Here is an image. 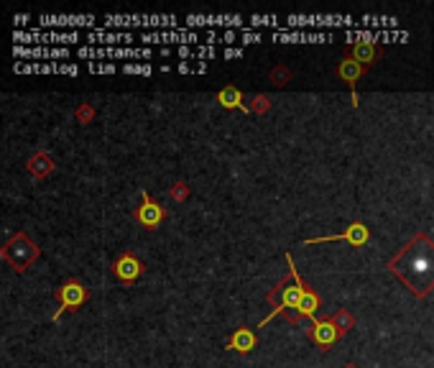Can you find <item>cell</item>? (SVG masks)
Returning <instances> with one entry per match:
<instances>
[{"instance_id": "1", "label": "cell", "mask_w": 434, "mask_h": 368, "mask_svg": "<svg viewBox=\"0 0 434 368\" xmlns=\"http://www.w3.org/2000/svg\"><path fill=\"white\" fill-rule=\"evenodd\" d=\"M388 271L396 274L414 297H426L434 289V241L419 230L388 261Z\"/></svg>"}, {"instance_id": "2", "label": "cell", "mask_w": 434, "mask_h": 368, "mask_svg": "<svg viewBox=\"0 0 434 368\" xmlns=\"http://www.w3.org/2000/svg\"><path fill=\"white\" fill-rule=\"evenodd\" d=\"M287 266H289V276H284L281 282L268 292V304H271V312L266 315V320L258 322V328H266V322H271L276 315H287V312H296L299 307H302V302H304V294H306V286L302 279H299V274H296V266L294 261H291V254H287Z\"/></svg>"}, {"instance_id": "3", "label": "cell", "mask_w": 434, "mask_h": 368, "mask_svg": "<svg viewBox=\"0 0 434 368\" xmlns=\"http://www.w3.org/2000/svg\"><path fill=\"white\" fill-rule=\"evenodd\" d=\"M38 256H41V251H38V245L31 241V238L21 230V233H16V236L8 238V243L3 245V258L8 261L16 271H26L28 266L36 261Z\"/></svg>"}, {"instance_id": "4", "label": "cell", "mask_w": 434, "mask_h": 368, "mask_svg": "<svg viewBox=\"0 0 434 368\" xmlns=\"http://www.w3.org/2000/svg\"><path fill=\"white\" fill-rule=\"evenodd\" d=\"M161 29V31H174L182 29L176 16H105L102 19V29Z\"/></svg>"}, {"instance_id": "5", "label": "cell", "mask_w": 434, "mask_h": 368, "mask_svg": "<svg viewBox=\"0 0 434 368\" xmlns=\"http://www.w3.org/2000/svg\"><path fill=\"white\" fill-rule=\"evenodd\" d=\"M13 41L16 47H23V44H38V47H49V44H74V41H84V36L80 31H16L13 34Z\"/></svg>"}, {"instance_id": "6", "label": "cell", "mask_w": 434, "mask_h": 368, "mask_svg": "<svg viewBox=\"0 0 434 368\" xmlns=\"http://www.w3.org/2000/svg\"><path fill=\"white\" fill-rule=\"evenodd\" d=\"M156 54L148 47H80V59H151Z\"/></svg>"}, {"instance_id": "7", "label": "cell", "mask_w": 434, "mask_h": 368, "mask_svg": "<svg viewBox=\"0 0 434 368\" xmlns=\"http://www.w3.org/2000/svg\"><path fill=\"white\" fill-rule=\"evenodd\" d=\"M90 299V289L77 279H67L59 289H56V302H59V312L54 315V322L62 317V312H77L84 302Z\"/></svg>"}, {"instance_id": "8", "label": "cell", "mask_w": 434, "mask_h": 368, "mask_svg": "<svg viewBox=\"0 0 434 368\" xmlns=\"http://www.w3.org/2000/svg\"><path fill=\"white\" fill-rule=\"evenodd\" d=\"M133 217L146 230H156L167 220V210H164V205H158L156 199H151V195H148L146 189H141V205L133 210Z\"/></svg>"}, {"instance_id": "9", "label": "cell", "mask_w": 434, "mask_h": 368, "mask_svg": "<svg viewBox=\"0 0 434 368\" xmlns=\"http://www.w3.org/2000/svg\"><path fill=\"white\" fill-rule=\"evenodd\" d=\"M204 36H200L197 31L189 29H174V31H151V34H143L141 41L143 44H179V47H192L197 41H202Z\"/></svg>"}, {"instance_id": "10", "label": "cell", "mask_w": 434, "mask_h": 368, "mask_svg": "<svg viewBox=\"0 0 434 368\" xmlns=\"http://www.w3.org/2000/svg\"><path fill=\"white\" fill-rule=\"evenodd\" d=\"M355 19L350 16H289L287 19V31L289 29H306V26H314V29H324V26H352Z\"/></svg>"}, {"instance_id": "11", "label": "cell", "mask_w": 434, "mask_h": 368, "mask_svg": "<svg viewBox=\"0 0 434 368\" xmlns=\"http://www.w3.org/2000/svg\"><path fill=\"white\" fill-rule=\"evenodd\" d=\"M19 75H69L74 77L80 66L72 62H26V64L13 66Z\"/></svg>"}, {"instance_id": "12", "label": "cell", "mask_w": 434, "mask_h": 368, "mask_svg": "<svg viewBox=\"0 0 434 368\" xmlns=\"http://www.w3.org/2000/svg\"><path fill=\"white\" fill-rule=\"evenodd\" d=\"M327 241H348L352 248H361V245H365L370 241V230H368V225H363L361 220H355V223L348 225L345 233H337V236H322V238H309V241H304L302 245L327 243Z\"/></svg>"}, {"instance_id": "13", "label": "cell", "mask_w": 434, "mask_h": 368, "mask_svg": "<svg viewBox=\"0 0 434 368\" xmlns=\"http://www.w3.org/2000/svg\"><path fill=\"white\" fill-rule=\"evenodd\" d=\"M95 16H38V29H90L95 31Z\"/></svg>"}, {"instance_id": "14", "label": "cell", "mask_w": 434, "mask_h": 368, "mask_svg": "<svg viewBox=\"0 0 434 368\" xmlns=\"http://www.w3.org/2000/svg\"><path fill=\"white\" fill-rule=\"evenodd\" d=\"M243 16H186L184 29H243Z\"/></svg>"}, {"instance_id": "15", "label": "cell", "mask_w": 434, "mask_h": 368, "mask_svg": "<svg viewBox=\"0 0 434 368\" xmlns=\"http://www.w3.org/2000/svg\"><path fill=\"white\" fill-rule=\"evenodd\" d=\"M84 41L90 44V47H128L130 41H136V36L130 34V31H105V29H95V31H87L84 34Z\"/></svg>"}, {"instance_id": "16", "label": "cell", "mask_w": 434, "mask_h": 368, "mask_svg": "<svg viewBox=\"0 0 434 368\" xmlns=\"http://www.w3.org/2000/svg\"><path fill=\"white\" fill-rule=\"evenodd\" d=\"M112 274H115V279H121V282L130 284L136 282L141 274H143V264L138 261V256L133 254V251H125V254L115 261V266H112Z\"/></svg>"}, {"instance_id": "17", "label": "cell", "mask_w": 434, "mask_h": 368, "mask_svg": "<svg viewBox=\"0 0 434 368\" xmlns=\"http://www.w3.org/2000/svg\"><path fill=\"white\" fill-rule=\"evenodd\" d=\"M16 59H69L72 51L67 47H13Z\"/></svg>"}, {"instance_id": "18", "label": "cell", "mask_w": 434, "mask_h": 368, "mask_svg": "<svg viewBox=\"0 0 434 368\" xmlns=\"http://www.w3.org/2000/svg\"><path fill=\"white\" fill-rule=\"evenodd\" d=\"M312 322V328H309V335H312V340L320 345L322 350H330L337 343V338H340V330L335 328L330 320H309Z\"/></svg>"}, {"instance_id": "19", "label": "cell", "mask_w": 434, "mask_h": 368, "mask_svg": "<svg viewBox=\"0 0 434 368\" xmlns=\"http://www.w3.org/2000/svg\"><path fill=\"white\" fill-rule=\"evenodd\" d=\"M363 69H365V66H363L361 62H355L352 57H345L340 64H337V75H340V79L352 90V105H358V93H355V82H358V79L363 77Z\"/></svg>"}, {"instance_id": "20", "label": "cell", "mask_w": 434, "mask_h": 368, "mask_svg": "<svg viewBox=\"0 0 434 368\" xmlns=\"http://www.w3.org/2000/svg\"><path fill=\"white\" fill-rule=\"evenodd\" d=\"M330 34H309V31H276L271 34V41H281V44H322L330 41Z\"/></svg>"}, {"instance_id": "21", "label": "cell", "mask_w": 434, "mask_h": 368, "mask_svg": "<svg viewBox=\"0 0 434 368\" xmlns=\"http://www.w3.org/2000/svg\"><path fill=\"white\" fill-rule=\"evenodd\" d=\"M26 169L31 171V177H34V180H47L49 174L56 169V164L47 151H36L31 159L26 161Z\"/></svg>"}, {"instance_id": "22", "label": "cell", "mask_w": 434, "mask_h": 368, "mask_svg": "<svg viewBox=\"0 0 434 368\" xmlns=\"http://www.w3.org/2000/svg\"><path fill=\"white\" fill-rule=\"evenodd\" d=\"M256 343H258L256 332L248 330V328H238V330L228 338V348L238 350V353H250V350L256 348Z\"/></svg>"}, {"instance_id": "23", "label": "cell", "mask_w": 434, "mask_h": 368, "mask_svg": "<svg viewBox=\"0 0 434 368\" xmlns=\"http://www.w3.org/2000/svg\"><path fill=\"white\" fill-rule=\"evenodd\" d=\"M217 100H220V105L225 110H232V108L248 110V105L243 103V95L238 87H225V90H220V93H217Z\"/></svg>"}, {"instance_id": "24", "label": "cell", "mask_w": 434, "mask_h": 368, "mask_svg": "<svg viewBox=\"0 0 434 368\" xmlns=\"http://www.w3.org/2000/svg\"><path fill=\"white\" fill-rule=\"evenodd\" d=\"M378 47H373V44H358V47H352L350 57L355 62H361L363 66L365 64H373V59H378Z\"/></svg>"}, {"instance_id": "25", "label": "cell", "mask_w": 434, "mask_h": 368, "mask_svg": "<svg viewBox=\"0 0 434 368\" xmlns=\"http://www.w3.org/2000/svg\"><path fill=\"white\" fill-rule=\"evenodd\" d=\"M317 310H320V297H317L314 289H306L304 302H302V307L296 310V315H299L302 320H314V312Z\"/></svg>"}, {"instance_id": "26", "label": "cell", "mask_w": 434, "mask_h": 368, "mask_svg": "<svg viewBox=\"0 0 434 368\" xmlns=\"http://www.w3.org/2000/svg\"><path fill=\"white\" fill-rule=\"evenodd\" d=\"M330 322H333L335 328L340 330V335H345V332H350L352 328H355V317H352L350 312L345 310V307H340V310L333 312V317H330Z\"/></svg>"}, {"instance_id": "27", "label": "cell", "mask_w": 434, "mask_h": 368, "mask_svg": "<svg viewBox=\"0 0 434 368\" xmlns=\"http://www.w3.org/2000/svg\"><path fill=\"white\" fill-rule=\"evenodd\" d=\"M268 79H271L276 87H284L289 79H291V69H289L287 64H276L271 72H268Z\"/></svg>"}, {"instance_id": "28", "label": "cell", "mask_w": 434, "mask_h": 368, "mask_svg": "<svg viewBox=\"0 0 434 368\" xmlns=\"http://www.w3.org/2000/svg\"><path fill=\"white\" fill-rule=\"evenodd\" d=\"M271 108V97L268 95H253V100H250V105H248V110L250 113H258V115H263Z\"/></svg>"}, {"instance_id": "29", "label": "cell", "mask_w": 434, "mask_h": 368, "mask_svg": "<svg viewBox=\"0 0 434 368\" xmlns=\"http://www.w3.org/2000/svg\"><path fill=\"white\" fill-rule=\"evenodd\" d=\"M258 26H271V29H278L281 23H278L276 16H250V19H248V29H258Z\"/></svg>"}, {"instance_id": "30", "label": "cell", "mask_w": 434, "mask_h": 368, "mask_svg": "<svg viewBox=\"0 0 434 368\" xmlns=\"http://www.w3.org/2000/svg\"><path fill=\"white\" fill-rule=\"evenodd\" d=\"M74 118H77V123H82V125H87V123L95 121V108L90 103H82L77 110H74Z\"/></svg>"}, {"instance_id": "31", "label": "cell", "mask_w": 434, "mask_h": 368, "mask_svg": "<svg viewBox=\"0 0 434 368\" xmlns=\"http://www.w3.org/2000/svg\"><path fill=\"white\" fill-rule=\"evenodd\" d=\"M176 72H182V75H204L207 72V62H197V64L182 62V64H176Z\"/></svg>"}, {"instance_id": "32", "label": "cell", "mask_w": 434, "mask_h": 368, "mask_svg": "<svg viewBox=\"0 0 434 368\" xmlns=\"http://www.w3.org/2000/svg\"><path fill=\"white\" fill-rule=\"evenodd\" d=\"M358 26H373V29H386V26H391V29H394V26H396V19H383V16H381V19H368V16H365V19L358 21Z\"/></svg>"}, {"instance_id": "33", "label": "cell", "mask_w": 434, "mask_h": 368, "mask_svg": "<svg viewBox=\"0 0 434 368\" xmlns=\"http://www.w3.org/2000/svg\"><path fill=\"white\" fill-rule=\"evenodd\" d=\"M87 69H90L93 75H115V72H118V66L110 64V62H102V64L100 62H90Z\"/></svg>"}, {"instance_id": "34", "label": "cell", "mask_w": 434, "mask_h": 368, "mask_svg": "<svg viewBox=\"0 0 434 368\" xmlns=\"http://www.w3.org/2000/svg\"><path fill=\"white\" fill-rule=\"evenodd\" d=\"M169 197L174 199V202H184V199L189 197V187H186L184 182H176V184H171V189H169Z\"/></svg>"}, {"instance_id": "35", "label": "cell", "mask_w": 434, "mask_h": 368, "mask_svg": "<svg viewBox=\"0 0 434 368\" xmlns=\"http://www.w3.org/2000/svg\"><path fill=\"white\" fill-rule=\"evenodd\" d=\"M123 75H154L151 64H123Z\"/></svg>"}, {"instance_id": "36", "label": "cell", "mask_w": 434, "mask_h": 368, "mask_svg": "<svg viewBox=\"0 0 434 368\" xmlns=\"http://www.w3.org/2000/svg\"><path fill=\"white\" fill-rule=\"evenodd\" d=\"M258 41H263V34H261V31H245V34L238 38V44H243V47H248V44H258Z\"/></svg>"}, {"instance_id": "37", "label": "cell", "mask_w": 434, "mask_h": 368, "mask_svg": "<svg viewBox=\"0 0 434 368\" xmlns=\"http://www.w3.org/2000/svg\"><path fill=\"white\" fill-rule=\"evenodd\" d=\"M245 54V49H238V47H228L225 49V59H238Z\"/></svg>"}, {"instance_id": "38", "label": "cell", "mask_w": 434, "mask_h": 368, "mask_svg": "<svg viewBox=\"0 0 434 368\" xmlns=\"http://www.w3.org/2000/svg\"><path fill=\"white\" fill-rule=\"evenodd\" d=\"M28 16H16V26H21V23H26Z\"/></svg>"}, {"instance_id": "39", "label": "cell", "mask_w": 434, "mask_h": 368, "mask_svg": "<svg viewBox=\"0 0 434 368\" xmlns=\"http://www.w3.org/2000/svg\"><path fill=\"white\" fill-rule=\"evenodd\" d=\"M342 368H361V366H355V363H345Z\"/></svg>"}]
</instances>
